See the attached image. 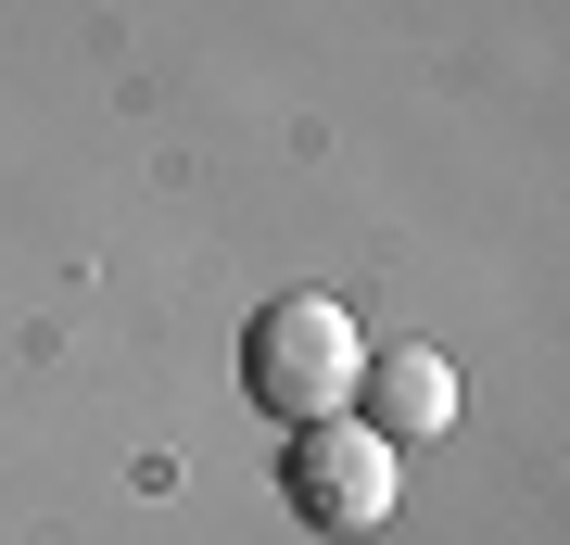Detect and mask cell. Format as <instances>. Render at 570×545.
<instances>
[{"mask_svg":"<svg viewBox=\"0 0 570 545\" xmlns=\"http://www.w3.org/2000/svg\"><path fill=\"white\" fill-rule=\"evenodd\" d=\"M279 495H292V520H305V533L355 545V533H381V520H393V495H406V457H393L367 419H305V431L279 445Z\"/></svg>","mask_w":570,"mask_h":545,"instance_id":"cell-2","label":"cell"},{"mask_svg":"<svg viewBox=\"0 0 570 545\" xmlns=\"http://www.w3.org/2000/svg\"><path fill=\"white\" fill-rule=\"evenodd\" d=\"M355 393H367V431H381L393 457H406V445H444V431H456V368L431 356V343H381Z\"/></svg>","mask_w":570,"mask_h":545,"instance_id":"cell-3","label":"cell"},{"mask_svg":"<svg viewBox=\"0 0 570 545\" xmlns=\"http://www.w3.org/2000/svg\"><path fill=\"white\" fill-rule=\"evenodd\" d=\"M367 381V330L343 318L330 292H279V304H254V330H242V393L266 406V419H343Z\"/></svg>","mask_w":570,"mask_h":545,"instance_id":"cell-1","label":"cell"}]
</instances>
